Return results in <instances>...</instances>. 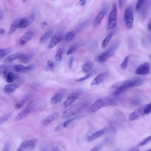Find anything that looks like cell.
<instances>
[{
	"instance_id": "f35d334b",
	"label": "cell",
	"mask_w": 151,
	"mask_h": 151,
	"mask_svg": "<svg viewBox=\"0 0 151 151\" xmlns=\"http://www.w3.org/2000/svg\"><path fill=\"white\" fill-rule=\"evenodd\" d=\"M6 80L7 82L10 83L12 82L14 79V75L11 72H9L7 75Z\"/></svg>"
},
{
	"instance_id": "60d3db41",
	"label": "cell",
	"mask_w": 151,
	"mask_h": 151,
	"mask_svg": "<svg viewBox=\"0 0 151 151\" xmlns=\"http://www.w3.org/2000/svg\"><path fill=\"white\" fill-rule=\"evenodd\" d=\"M104 144V143L103 142L94 146L90 150V151H99L102 148Z\"/></svg>"
},
{
	"instance_id": "7dc6e473",
	"label": "cell",
	"mask_w": 151,
	"mask_h": 151,
	"mask_svg": "<svg viewBox=\"0 0 151 151\" xmlns=\"http://www.w3.org/2000/svg\"><path fill=\"white\" fill-rule=\"evenodd\" d=\"M11 147L10 143L8 142L6 145L3 151H9Z\"/></svg>"
},
{
	"instance_id": "44dd1931",
	"label": "cell",
	"mask_w": 151,
	"mask_h": 151,
	"mask_svg": "<svg viewBox=\"0 0 151 151\" xmlns=\"http://www.w3.org/2000/svg\"><path fill=\"white\" fill-rule=\"evenodd\" d=\"M23 53L19 52L11 55L5 59L4 62L5 63L11 62L17 59H19Z\"/></svg>"
},
{
	"instance_id": "ac0fdd59",
	"label": "cell",
	"mask_w": 151,
	"mask_h": 151,
	"mask_svg": "<svg viewBox=\"0 0 151 151\" xmlns=\"http://www.w3.org/2000/svg\"><path fill=\"white\" fill-rule=\"evenodd\" d=\"M32 65L24 66L21 65H16L13 66L14 70L18 72H22L29 71L33 69Z\"/></svg>"
},
{
	"instance_id": "6f0895ef",
	"label": "cell",
	"mask_w": 151,
	"mask_h": 151,
	"mask_svg": "<svg viewBox=\"0 0 151 151\" xmlns=\"http://www.w3.org/2000/svg\"><path fill=\"white\" fill-rule=\"evenodd\" d=\"M112 151H118L117 150H114Z\"/></svg>"
},
{
	"instance_id": "1f68e13d",
	"label": "cell",
	"mask_w": 151,
	"mask_h": 151,
	"mask_svg": "<svg viewBox=\"0 0 151 151\" xmlns=\"http://www.w3.org/2000/svg\"><path fill=\"white\" fill-rule=\"evenodd\" d=\"M63 50L60 48L57 52L55 56V58L56 60L58 61H60L62 59L63 54Z\"/></svg>"
},
{
	"instance_id": "816d5d0a",
	"label": "cell",
	"mask_w": 151,
	"mask_h": 151,
	"mask_svg": "<svg viewBox=\"0 0 151 151\" xmlns=\"http://www.w3.org/2000/svg\"><path fill=\"white\" fill-rule=\"evenodd\" d=\"M138 147L135 146L132 147L128 151H139Z\"/></svg>"
},
{
	"instance_id": "ab89813d",
	"label": "cell",
	"mask_w": 151,
	"mask_h": 151,
	"mask_svg": "<svg viewBox=\"0 0 151 151\" xmlns=\"http://www.w3.org/2000/svg\"><path fill=\"white\" fill-rule=\"evenodd\" d=\"M151 112V102L146 105L144 109V113L145 115L149 114Z\"/></svg>"
},
{
	"instance_id": "4316f807",
	"label": "cell",
	"mask_w": 151,
	"mask_h": 151,
	"mask_svg": "<svg viewBox=\"0 0 151 151\" xmlns=\"http://www.w3.org/2000/svg\"><path fill=\"white\" fill-rule=\"evenodd\" d=\"M19 19H16L12 24L9 32V34L13 33L16 29L18 27L19 22Z\"/></svg>"
},
{
	"instance_id": "3957f363",
	"label": "cell",
	"mask_w": 151,
	"mask_h": 151,
	"mask_svg": "<svg viewBox=\"0 0 151 151\" xmlns=\"http://www.w3.org/2000/svg\"><path fill=\"white\" fill-rule=\"evenodd\" d=\"M124 18L127 28L130 29L132 28L134 21V11L131 6H128L125 9Z\"/></svg>"
},
{
	"instance_id": "11a10c76",
	"label": "cell",
	"mask_w": 151,
	"mask_h": 151,
	"mask_svg": "<svg viewBox=\"0 0 151 151\" xmlns=\"http://www.w3.org/2000/svg\"><path fill=\"white\" fill-rule=\"evenodd\" d=\"M43 24H44V25H47V23L46 22H44Z\"/></svg>"
},
{
	"instance_id": "d6986e66",
	"label": "cell",
	"mask_w": 151,
	"mask_h": 151,
	"mask_svg": "<svg viewBox=\"0 0 151 151\" xmlns=\"http://www.w3.org/2000/svg\"><path fill=\"white\" fill-rule=\"evenodd\" d=\"M18 87V85L15 84H7L4 86L3 90L6 93L9 94L14 92Z\"/></svg>"
},
{
	"instance_id": "db71d44e",
	"label": "cell",
	"mask_w": 151,
	"mask_h": 151,
	"mask_svg": "<svg viewBox=\"0 0 151 151\" xmlns=\"http://www.w3.org/2000/svg\"><path fill=\"white\" fill-rule=\"evenodd\" d=\"M5 32V30L3 28H1L0 29V35H3Z\"/></svg>"
},
{
	"instance_id": "8fae6325",
	"label": "cell",
	"mask_w": 151,
	"mask_h": 151,
	"mask_svg": "<svg viewBox=\"0 0 151 151\" xmlns=\"http://www.w3.org/2000/svg\"><path fill=\"white\" fill-rule=\"evenodd\" d=\"M35 19V15L32 14L26 17L22 18L19 20L18 28H24L30 25Z\"/></svg>"
},
{
	"instance_id": "f1b7e54d",
	"label": "cell",
	"mask_w": 151,
	"mask_h": 151,
	"mask_svg": "<svg viewBox=\"0 0 151 151\" xmlns=\"http://www.w3.org/2000/svg\"><path fill=\"white\" fill-rule=\"evenodd\" d=\"M113 34L112 33H109L105 38L102 42L101 47L103 49H105L107 45L113 36Z\"/></svg>"
},
{
	"instance_id": "484cf974",
	"label": "cell",
	"mask_w": 151,
	"mask_h": 151,
	"mask_svg": "<svg viewBox=\"0 0 151 151\" xmlns=\"http://www.w3.org/2000/svg\"><path fill=\"white\" fill-rule=\"evenodd\" d=\"M93 67V64L91 62H88L84 64L82 67L83 71L85 73L88 74Z\"/></svg>"
},
{
	"instance_id": "9f6ffc18",
	"label": "cell",
	"mask_w": 151,
	"mask_h": 151,
	"mask_svg": "<svg viewBox=\"0 0 151 151\" xmlns=\"http://www.w3.org/2000/svg\"><path fill=\"white\" fill-rule=\"evenodd\" d=\"M146 151H151V148H150V149L148 150H147Z\"/></svg>"
},
{
	"instance_id": "d590c367",
	"label": "cell",
	"mask_w": 151,
	"mask_h": 151,
	"mask_svg": "<svg viewBox=\"0 0 151 151\" xmlns=\"http://www.w3.org/2000/svg\"><path fill=\"white\" fill-rule=\"evenodd\" d=\"M27 149L26 140H25L23 141L19 145L17 151H25Z\"/></svg>"
},
{
	"instance_id": "836d02e7",
	"label": "cell",
	"mask_w": 151,
	"mask_h": 151,
	"mask_svg": "<svg viewBox=\"0 0 151 151\" xmlns=\"http://www.w3.org/2000/svg\"><path fill=\"white\" fill-rule=\"evenodd\" d=\"M11 50L9 48L0 50V58H3L7 55L10 52Z\"/></svg>"
},
{
	"instance_id": "7a4b0ae2",
	"label": "cell",
	"mask_w": 151,
	"mask_h": 151,
	"mask_svg": "<svg viewBox=\"0 0 151 151\" xmlns=\"http://www.w3.org/2000/svg\"><path fill=\"white\" fill-rule=\"evenodd\" d=\"M84 103L79 102L74 104L64 111L61 117L63 119L68 118L72 116L79 112L86 106Z\"/></svg>"
},
{
	"instance_id": "e575fe53",
	"label": "cell",
	"mask_w": 151,
	"mask_h": 151,
	"mask_svg": "<svg viewBox=\"0 0 151 151\" xmlns=\"http://www.w3.org/2000/svg\"><path fill=\"white\" fill-rule=\"evenodd\" d=\"M142 99L139 97H137L134 98L132 101V104L134 106H137L142 103Z\"/></svg>"
},
{
	"instance_id": "b9f144b4",
	"label": "cell",
	"mask_w": 151,
	"mask_h": 151,
	"mask_svg": "<svg viewBox=\"0 0 151 151\" xmlns=\"http://www.w3.org/2000/svg\"><path fill=\"white\" fill-rule=\"evenodd\" d=\"M91 73H88L85 76H83V77L81 78H80L76 79V81L77 82H82L90 78L91 76Z\"/></svg>"
},
{
	"instance_id": "f6af8a7d",
	"label": "cell",
	"mask_w": 151,
	"mask_h": 151,
	"mask_svg": "<svg viewBox=\"0 0 151 151\" xmlns=\"http://www.w3.org/2000/svg\"><path fill=\"white\" fill-rule=\"evenodd\" d=\"M76 118L75 117L70 118L66 121L63 124V127H66L70 123L75 119Z\"/></svg>"
},
{
	"instance_id": "74e56055",
	"label": "cell",
	"mask_w": 151,
	"mask_h": 151,
	"mask_svg": "<svg viewBox=\"0 0 151 151\" xmlns=\"http://www.w3.org/2000/svg\"><path fill=\"white\" fill-rule=\"evenodd\" d=\"M129 56L128 55L126 56L124 58L121 64V68L123 70L125 69L127 65V63L129 59Z\"/></svg>"
},
{
	"instance_id": "e0dca14e",
	"label": "cell",
	"mask_w": 151,
	"mask_h": 151,
	"mask_svg": "<svg viewBox=\"0 0 151 151\" xmlns=\"http://www.w3.org/2000/svg\"><path fill=\"white\" fill-rule=\"evenodd\" d=\"M63 96L62 93L57 92L55 93L51 98L50 103L52 105H55L60 102L62 100Z\"/></svg>"
},
{
	"instance_id": "6da1fadb",
	"label": "cell",
	"mask_w": 151,
	"mask_h": 151,
	"mask_svg": "<svg viewBox=\"0 0 151 151\" xmlns=\"http://www.w3.org/2000/svg\"><path fill=\"white\" fill-rule=\"evenodd\" d=\"M142 77L137 76L120 81L114 84L111 88V92L114 96H117L129 89L140 86L144 83Z\"/></svg>"
},
{
	"instance_id": "bcb514c9",
	"label": "cell",
	"mask_w": 151,
	"mask_h": 151,
	"mask_svg": "<svg viewBox=\"0 0 151 151\" xmlns=\"http://www.w3.org/2000/svg\"><path fill=\"white\" fill-rule=\"evenodd\" d=\"M47 65L49 68L52 69L54 66V63L52 60H49L47 62Z\"/></svg>"
},
{
	"instance_id": "8992f818",
	"label": "cell",
	"mask_w": 151,
	"mask_h": 151,
	"mask_svg": "<svg viewBox=\"0 0 151 151\" xmlns=\"http://www.w3.org/2000/svg\"><path fill=\"white\" fill-rule=\"evenodd\" d=\"M146 105H143L136 109L129 115V118L131 121L137 120L143 117L145 115L144 109Z\"/></svg>"
},
{
	"instance_id": "9c48e42d",
	"label": "cell",
	"mask_w": 151,
	"mask_h": 151,
	"mask_svg": "<svg viewBox=\"0 0 151 151\" xmlns=\"http://www.w3.org/2000/svg\"><path fill=\"white\" fill-rule=\"evenodd\" d=\"M114 52L111 50H108L101 53L95 59V61L100 63H104L108 58L112 56Z\"/></svg>"
},
{
	"instance_id": "f907efd6",
	"label": "cell",
	"mask_w": 151,
	"mask_h": 151,
	"mask_svg": "<svg viewBox=\"0 0 151 151\" xmlns=\"http://www.w3.org/2000/svg\"><path fill=\"white\" fill-rule=\"evenodd\" d=\"M63 125L60 124L57 126L54 129V130L55 131H58L62 128Z\"/></svg>"
},
{
	"instance_id": "681fc988",
	"label": "cell",
	"mask_w": 151,
	"mask_h": 151,
	"mask_svg": "<svg viewBox=\"0 0 151 151\" xmlns=\"http://www.w3.org/2000/svg\"><path fill=\"white\" fill-rule=\"evenodd\" d=\"M86 4V1L85 0H80L78 3V5L80 6H83Z\"/></svg>"
},
{
	"instance_id": "f546056e",
	"label": "cell",
	"mask_w": 151,
	"mask_h": 151,
	"mask_svg": "<svg viewBox=\"0 0 151 151\" xmlns=\"http://www.w3.org/2000/svg\"><path fill=\"white\" fill-rule=\"evenodd\" d=\"M12 114L11 113H8L1 116L0 117V125L4 123L12 116Z\"/></svg>"
},
{
	"instance_id": "7402d4cb",
	"label": "cell",
	"mask_w": 151,
	"mask_h": 151,
	"mask_svg": "<svg viewBox=\"0 0 151 151\" xmlns=\"http://www.w3.org/2000/svg\"><path fill=\"white\" fill-rule=\"evenodd\" d=\"M53 33V31L52 30L47 31L40 38L39 43L42 44L45 42L51 37Z\"/></svg>"
},
{
	"instance_id": "9a60e30c",
	"label": "cell",
	"mask_w": 151,
	"mask_h": 151,
	"mask_svg": "<svg viewBox=\"0 0 151 151\" xmlns=\"http://www.w3.org/2000/svg\"><path fill=\"white\" fill-rule=\"evenodd\" d=\"M79 94L77 93H73L70 95L65 100L64 103V106L65 107H67L74 102L78 98Z\"/></svg>"
},
{
	"instance_id": "603a6c76",
	"label": "cell",
	"mask_w": 151,
	"mask_h": 151,
	"mask_svg": "<svg viewBox=\"0 0 151 151\" xmlns=\"http://www.w3.org/2000/svg\"><path fill=\"white\" fill-rule=\"evenodd\" d=\"M9 67L4 64L0 66V74L1 76L4 78L6 79V76L9 72Z\"/></svg>"
},
{
	"instance_id": "52a82bcc",
	"label": "cell",
	"mask_w": 151,
	"mask_h": 151,
	"mask_svg": "<svg viewBox=\"0 0 151 151\" xmlns=\"http://www.w3.org/2000/svg\"><path fill=\"white\" fill-rule=\"evenodd\" d=\"M150 67L149 63L145 62L138 67L135 71V73L137 75H144L150 73Z\"/></svg>"
},
{
	"instance_id": "cb8c5ba5",
	"label": "cell",
	"mask_w": 151,
	"mask_h": 151,
	"mask_svg": "<svg viewBox=\"0 0 151 151\" xmlns=\"http://www.w3.org/2000/svg\"><path fill=\"white\" fill-rule=\"evenodd\" d=\"M31 97V95L30 94H27L21 100L15 105V109H20L30 99Z\"/></svg>"
},
{
	"instance_id": "7bdbcfd3",
	"label": "cell",
	"mask_w": 151,
	"mask_h": 151,
	"mask_svg": "<svg viewBox=\"0 0 151 151\" xmlns=\"http://www.w3.org/2000/svg\"><path fill=\"white\" fill-rule=\"evenodd\" d=\"M145 1V0H138L137 1L136 6V10L138 11L141 8L142 5Z\"/></svg>"
},
{
	"instance_id": "c3c4849f",
	"label": "cell",
	"mask_w": 151,
	"mask_h": 151,
	"mask_svg": "<svg viewBox=\"0 0 151 151\" xmlns=\"http://www.w3.org/2000/svg\"><path fill=\"white\" fill-rule=\"evenodd\" d=\"M147 27L148 31L151 32V18H150L148 19Z\"/></svg>"
},
{
	"instance_id": "d6a6232c",
	"label": "cell",
	"mask_w": 151,
	"mask_h": 151,
	"mask_svg": "<svg viewBox=\"0 0 151 151\" xmlns=\"http://www.w3.org/2000/svg\"><path fill=\"white\" fill-rule=\"evenodd\" d=\"M151 141V135L146 137L140 142L137 146L139 147L143 146L148 144Z\"/></svg>"
},
{
	"instance_id": "277c9868",
	"label": "cell",
	"mask_w": 151,
	"mask_h": 151,
	"mask_svg": "<svg viewBox=\"0 0 151 151\" xmlns=\"http://www.w3.org/2000/svg\"><path fill=\"white\" fill-rule=\"evenodd\" d=\"M36 101H31L28 105L18 114L15 118L16 121H19L26 117L37 106Z\"/></svg>"
},
{
	"instance_id": "5bb4252c",
	"label": "cell",
	"mask_w": 151,
	"mask_h": 151,
	"mask_svg": "<svg viewBox=\"0 0 151 151\" xmlns=\"http://www.w3.org/2000/svg\"><path fill=\"white\" fill-rule=\"evenodd\" d=\"M59 115V114L57 112H54L49 115L43 120L42 122L43 125L44 126L48 125L58 118Z\"/></svg>"
},
{
	"instance_id": "ffe728a7",
	"label": "cell",
	"mask_w": 151,
	"mask_h": 151,
	"mask_svg": "<svg viewBox=\"0 0 151 151\" xmlns=\"http://www.w3.org/2000/svg\"><path fill=\"white\" fill-rule=\"evenodd\" d=\"M62 40V37L60 36L55 35L51 38L48 47L50 49L55 46Z\"/></svg>"
},
{
	"instance_id": "ba28073f",
	"label": "cell",
	"mask_w": 151,
	"mask_h": 151,
	"mask_svg": "<svg viewBox=\"0 0 151 151\" xmlns=\"http://www.w3.org/2000/svg\"><path fill=\"white\" fill-rule=\"evenodd\" d=\"M106 100L105 99H99L96 100L90 107L89 111L91 112L97 111L104 106L106 105Z\"/></svg>"
},
{
	"instance_id": "7c38bea8",
	"label": "cell",
	"mask_w": 151,
	"mask_h": 151,
	"mask_svg": "<svg viewBox=\"0 0 151 151\" xmlns=\"http://www.w3.org/2000/svg\"><path fill=\"white\" fill-rule=\"evenodd\" d=\"M34 33L32 31H29L26 32L20 38L19 43L20 46H23L32 39Z\"/></svg>"
},
{
	"instance_id": "f5cc1de1",
	"label": "cell",
	"mask_w": 151,
	"mask_h": 151,
	"mask_svg": "<svg viewBox=\"0 0 151 151\" xmlns=\"http://www.w3.org/2000/svg\"><path fill=\"white\" fill-rule=\"evenodd\" d=\"M123 0L118 1L119 6L120 9H121L122 8L123 4Z\"/></svg>"
},
{
	"instance_id": "d4e9b609",
	"label": "cell",
	"mask_w": 151,
	"mask_h": 151,
	"mask_svg": "<svg viewBox=\"0 0 151 151\" xmlns=\"http://www.w3.org/2000/svg\"><path fill=\"white\" fill-rule=\"evenodd\" d=\"M37 142L38 140L36 138L26 140V145L27 148L30 150L34 149L36 147Z\"/></svg>"
},
{
	"instance_id": "30bf717a",
	"label": "cell",
	"mask_w": 151,
	"mask_h": 151,
	"mask_svg": "<svg viewBox=\"0 0 151 151\" xmlns=\"http://www.w3.org/2000/svg\"><path fill=\"white\" fill-rule=\"evenodd\" d=\"M110 128L108 127H105L95 132L87 138V141L90 142L101 137L104 134L107 132Z\"/></svg>"
},
{
	"instance_id": "680465c9",
	"label": "cell",
	"mask_w": 151,
	"mask_h": 151,
	"mask_svg": "<svg viewBox=\"0 0 151 151\" xmlns=\"http://www.w3.org/2000/svg\"><path fill=\"white\" fill-rule=\"evenodd\" d=\"M150 58H151V55H150Z\"/></svg>"
},
{
	"instance_id": "8d00e7d4",
	"label": "cell",
	"mask_w": 151,
	"mask_h": 151,
	"mask_svg": "<svg viewBox=\"0 0 151 151\" xmlns=\"http://www.w3.org/2000/svg\"><path fill=\"white\" fill-rule=\"evenodd\" d=\"M78 45H75L72 46L68 50L66 54L67 55H70L75 52L78 48Z\"/></svg>"
},
{
	"instance_id": "83f0119b",
	"label": "cell",
	"mask_w": 151,
	"mask_h": 151,
	"mask_svg": "<svg viewBox=\"0 0 151 151\" xmlns=\"http://www.w3.org/2000/svg\"><path fill=\"white\" fill-rule=\"evenodd\" d=\"M32 57L31 55L23 53L19 58L20 61L24 63L30 62L32 60Z\"/></svg>"
},
{
	"instance_id": "ee69618b",
	"label": "cell",
	"mask_w": 151,
	"mask_h": 151,
	"mask_svg": "<svg viewBox=\"0 0 151 151\" xmlns=\"http://www.w3.org/2000/svg\"><path fill=\"white\" fill-rule=\"evenodd\" d=\"M74 59V58L73 57H72L70 58L68 61V65L69 68L70 69H71L73 67Z\"/></svg>"
},
{
	"instance_id": "2e32d148",
	"label": "cell",
	"mask_w": 151,
	"mask_h": 151,
	"mask_svg": "<svg viewBox=\"0 0 151 151\" xmlns=\"http://www.w3.org/2000/svg\"><path fill=\"white\" fill-rule=\"evenodd\" d=\"M106 76L105 73H101L96 76L91 83V86H94L99 84L105 80Z\"/></svg>"
},
{
	"instance_id": "4dcf8cb0",
	"label": "cell",
	"mask_w": 151,
	"mask_h": 151,
	"mask_svg": "<svg viewBox=\"0 0 151 151\" xmlns=\"http://www.w3.org/2000/svg\"><path fill=\"white\" fill-rule=\"evenodd\" d=\"M76 34L73 31H71L67 33L65 36L66 41L69 42L71 41L76 36Z\"/></svg>"
},
{
	"instance_id": "5b68a950",
	"label": "cell",
	"mask_w": 151,
	"mask_h": 151,
	"mask_svg": "<svg viewBox=\"0 0 151 151\" xmlns=\"http://www.w3.org/2000/svg\"><path fill=\"white\" fill-rule=\"evenodd\" d=\"M117 9L115 3H114L112 11L109 14L108 24L107 30L115 28L117 23Z\"/></svg>"
},
{
	"instance_id": "4fadbf2b",
	"label": "cell",
	"mask_w": 151,
	"mask_h": 151,
	"mask_svg": "<svg viewBox=\"0 0 151 151\" xmlns=\"http://www.w3.org/2000/svg\"><path fill=\"white\" fill-rule=\"evenodd\" d=\"M106 8H102L98 13L95 17L93 22V26L96 27L101 23L107 11Z\"/></svg>"
}]
</instances>
